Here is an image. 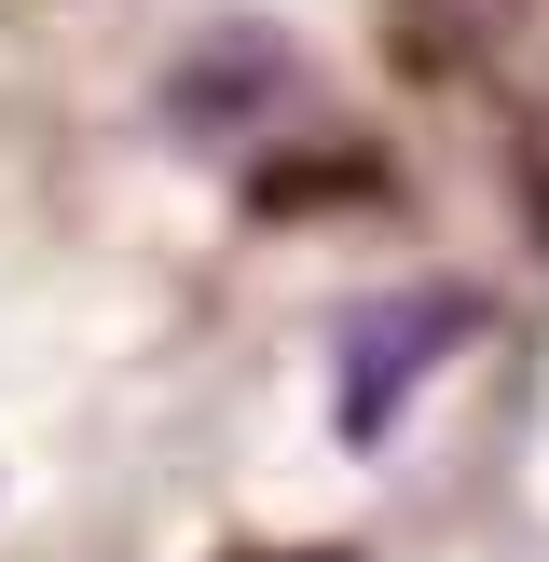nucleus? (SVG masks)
<instances>
[{
	"instance_id": "nucleus-1",
	"label": "nucleus",
	"mask_w": 549,
	"mask_h": 562,
	"mask_svg": "<svg viewBox=\"0 0 549 562\" xmlns=\"http://www.w3.org/2000/svg\"><path fill=\"white\" fill-rule=\"evenodd\" d=\"M439 344H467V302H453V289H399V302H371V316L344 329V371H329V426L371 453V439L412 412V384L439 371Z\"/></svg>"
}]
</instances>
